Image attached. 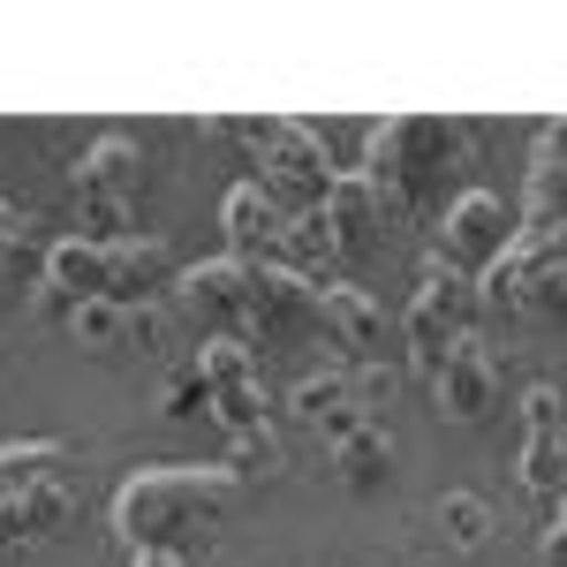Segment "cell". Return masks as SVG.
Instances as JSON below:
<instances>
[{
	"instance_id": "6da1fadb",
	"label": "cell",
	"mask_w": 567,
	"mask_h": 567,
	"mask_svg": "<svg viewBox=\"0 0 567 567\" xmlns=\"http://www.w3.org/2000/svg\"><path fill=\"white\" fill-rule=\"evenodd\" d=\"M484 144V122L470 114H386L363 136V182L379 189L386 219L432 235L446 213V175Z\"/></svg>"
},
{
	"instance_id": "7a4b0ae2",
	"label": "cell",
	"mask_w": 567,
	"mask_h": 567,
	"mask_svg": "<svg viewBox=\"0 0 567 567\" xmlns=\"http://www.w3.org/2000/svg\"><path fill=\"white\" fill-rule=\"evenodd\" d=\"M243 477L227 462H144L114 492V537L136 553H182L197 529H219Z\"/></svg>"
},
{
	"instance_id": "3957f363",
	"label": "cell",
	"mask_w": 567,
	"mask_h": 567,
	"mask_svg": "<svg viewBox=\"0 0 567 567\" xmlns=\"http://www.w3.org/2000/svg\"><path fill=\"white\" fill-rule=\"evenodd\" d=\"M235 144H250V167H258L250 182H258L288 219H318L326 213L341 167H333L318 122H296V114H235Z\"/></svg>"
},
{
	"instance_id": "277c9868",
	"label": "cell",
	"mask_w": 567,
	"mask_h": 567,
	"mask_svg": "<svg viewBox=\"0 0 567 567\" xmlns=\"http://www.w3.org/2000/svg\"><path fill=\"white\" fill-rule=\"evenodd\" d=\"M484 280L470 272H446V265H424V280H416V296L401 310V363L416 371V379H439V363L462 349V341H477V318H484Z\"/></svg>"
},
{
	"instance_id": "5b68a950",
	"label": "cell",
	"mask_w": 567,
	"mask_h": 567,
	"mask_svg": "<svg viewBox=\"0 0 567 567\" xmlns=\"http://www.w3.org/2000/svg\"><path fill=\"white\" fill-rule=\"evenodd\" d=\"M484 303L567 326V227H515L507 258L484 272Z\"/></svg>"
},
{
	"instance_id": "8992f818",
	"label": "cell",
	"mask_w": 567,
	"mask_h": 567,
	"mask_svg": "<svg viewBox=\"0 0 567 567\" xmlns=\"http://www.w3.org/2000/svg\"><path fill=\"white\" fill-rule=\"evenodd\" d=\"M167 303H175V318L197 326V341H250L258 349V265L243 258L182 265Z\"/></svg>"
},
{
	"instance_id": "52a82bcc",
	"label": "cell",
	"mask_w": 567,
	"mask_h": 567,
	"mask_svg": "<svg viewBox=\"0 0 567 567\" xmlns=\"http://www.w3.org/2000/svg\"><path fill=\"white\" fill-rule=\"evenodd\" d=\"M69 182H76V213H84L91 243L136 235L130 205H136V189H144V144H136V136H99L84 159L69 167Z\"/></svg>"
},
{
	"instance_id": "ba28073f",
	"label": "cell",
	"mask_w": 567,
	"mask_h": 567,
	"mask_svg": "<svg viewBox=\"0 0 567 567\" xmlns=\"http://www.w3.org/2000/svg\"><path fill=\"white\" fill-rule=\"evenodd\" d=\"M515 227H523V213H507V197H492V189H462V197H446V213H439V227H432V265L484 280L492 265L507 258Z\"/></svg>"
},
{
	"instance_id": "9c48e42d",
	"label": "cell",
	"mask_w": 567,
	"mask_h": 567,
	"mask_svg": "<svg viewBox=\"0 0 567 567\" xmlns=\"http://www.w3.org/2000/svg\"><path fill=\"white\" fill-rule=\"evenodd\" d=\"M189 371L205 379V393H213V424L227 439L265 432V371H258V349H250V341H197Z\"/></svg>"
},
{
	"instance_id": "30bf717a",
	"label": "cell",
	"mask_w": 567,
	"mask_h": 567,
	"mask_svg": "<svg viewBox=\"0 0 567 567\" xmlns=\"http://www.w3.org/2000/svg\"><path fill=\"white\" fill-rule=\"evenodd\" d=\"M318 333H326V349H341V363H393L401 349V326L386 318V303L349 280L318 288Z\"/></svg>"
},
{
	"instance_id": "8fae6325",
	"label": "cell",
	"mask_w": 567,
	"mask_h": 567,
	"mask_svg": "<svg viewBox=\"0 0 567 567\" xmlns=\"http://www.w3.org/2000/svg\"><path fill=\"white\" fill-rule=\"evenodd\" d=\"M523 492L560 499L567 492V393L560 386H529L523 393Z\"/></svg>"
},
{
	"instance_id": "7c38bea8",
	"label": "cell",
	"mask_w": 567,
	"mask_h": 567,
	"mask_svg": "<svg viewBox=\"0 0 567 567\" xmlns=\"http://www.w3.org/2000/svg\"><path fill=\"white\" fill-rule=\"evenodd\" d=\"M219 227H227V258L243 265H288V243H296V219L265 197L258 182H235L227 205H219Z\"/></svg>"
},
{
	"instance_id": "4fadbf2b",
	"label": "cell",
	"mask_w": 567,
	"mask_h": 567,
	"mask_svg": "<svg viewBox=\"0 0 567 567\" xmlns=\"http://www.w3.org/2000/svg\"><path fill=\"white\" fill-rule=\"evenodd\" d=\"M288 416H296L303 432H318L326 446H341V439H355L363 424H379V416L355 401V371H349V363H326V371H310L303 386L288 393Z\"/></svg>"
},
{
	"instance_id": "5bb4252c",
	"label": "cell",
	"mask_w": 567,
	"mask_h": 567,
	"mask_svg": "<svg viewBox=\"0 0 567 567\" xmlns=\"http://www.w3.org/2000/svg\"><path fill=\"white\" fill-rule=\"evenodd\" d=\"M379 227H386V205H379V189L363 182V167H341L333 197H326V213H318V235H326V250H333V258H371V250H379Z\"/></svg>"
},
{
	"instance_id": "9a60e30c",
	"label": "cell",
	"mask_w": 567,
	"mask_h": 567,
	"mask_svg": "<svg viewBox=\"0 0 567 567\" xmlns=\"http://www.w3.org/2000/svg\"><path fill=\"white\" fill-rule=\"evenodd\" d=\"M432 401H439V416H446V424H477L484 409L499 401V355L484 349V341H462V349L439 363Z\"/></svg>"
},
{
	"instance_id": "2e32d148",
	"label": "cell",
	"mask_w": 567,
	"mask_h": 567,
	"mask_svg": "<svg viewBox=\"0 0 567 567\" xmlns=\"http://www.w3.org/2000/svg\"><path fill=\"white\" fill-rule=\"evenodd\" d=\"M167 288H175V250L159 243V235H122L114 243V288H106V303H122V310H136V303H167Z\"/></svg>"
},
{
	"instance_id": "e0dca14e",
	"label": "cell",
	"mask_w": 567,
	"mask_h": 567,
	"mask_svg": "<svg viewBox=\"0 0 567 567\" xmlns=\"http://www.w3.org/2000/svg\"><path fill=\"white\" fill-rule=\"evenodd\" d=\"M523 227H567V114H560V122H545L537 144H529Z\"/></svg>"
},
{
	"instance_id": "ac0fdd59",
	"label": "cell",
	"mask_w": 567,
	"mask_h": 567,
	"mask_svg": "<svg viewBox=\"0 0 567 567\" xmlns=\"http://www.w3.org/2000/svg\"><path fill=\"white\" fill-rule=\"evenodd\" d=\"M39 484H69V446L61 439H16V446H0V499L39 492Z\"/></svg>"
},
{
	"instance_id": "d6986e66",
	"label": "cell",
	"mask_w": 567,
	"mask_h": 567,
	"mask_svg": "<svg viewBox=\"0 0 567 567\" xmlns=\"http://www.w3.org/2000/svg\"><path fill=\"white\" fill-rule=\"evenodd\" d=\"M326 454H333V477L349 484V492H379V484L393 477V439H386V424H363L355 439L326 446Z\"/></svg>"
},
{
	"instance_id": "ffe728a7",
	"label": "cell",
	"mask_w": 567,
	"mask_h": 567,
	"mask_svg": "<svg viewBox=\"0 0 567 567\" xmlns=\"http://www.w3.org/2000/svg\"><path fill=\"white\" fill-rule=\"evenodd\" d=\"M439 529H446L454 553H484L492 529H499V515H492V499H477V492H446V499H439Z\"/></svg>"
},
{
	"instance_id": "44dd1931",
	"label": "cell",
	"mask_w": 567,
	"mask_h": 567,
	"mask_svg": "<svg viewBox=\"0 0 567 567\" xmlns=\"http://www.w3.org/2000/svg\"><path fill=\"white\" fill-rule=\"evenodd\" d=\"M69 333H76V349H91V355H114V349H130V310L122 303H76L69 310Z\"/></svg>"
},
{
	"instance_id": "7402d4cb",
	"label": "cell",
	"mask_w": 567,
	"mask_h": 567,
	"mask_svg": "<svg viewBox=\"0 0 567 567\" xmlns=\"http://www.w3.org/2000/svg\"><path fill=\"white\" fill-rule=\"evenodd\" d=\"M227 470H235L243 484L280 477V470H288V454H280V432L265 424V432H250V439H227Z\"/></svg>"
},
{
	"instance_id": "603a6c76",
	"label": "cell",
	"mask_w": 567,
	"mask_h": 567,
	"mask_svg": "<svg viewBox=\"0 0 567 567\" xmlns=\"http://www.w3.org/2000/svg\"><path fill=\"white\" fill-rule=\"evenodd\" d=\"M16 272H31V250H23V219H16V205L0 197V280H16Z\"/></svg>"
},
{
	"instance_id": "cb8c5ba5",
	"label": "cell",
	"mask_w": 567,
	"mask_h": 567,
	"mask_svg": "<svg viewBox=\"0 0 567 567\" xmlns=\"http://www.w3.org/2000/svg\"><path fill=\"white\" fill-rule=\"evenodd\" d=\"M197 409L213 416V393H205V379H197V371H182L175 386H167V416H197Z\"/></svg>"
},
{
	"instance_id": "d4e9b609",
	"label": "cell",
	"mask_w": 567,
	"mask_h": 567,
	"mask_svg": "<svg viewBox=\"0 0 567 567\" xmlns=\"http://www.w3.org/2000/svg\"><path fill=\"white\" fill-rule=\"evenodd\" d=\"M537 553H545V567H567V492L553 499V529H545V545H537Z\"/></svg>"
},
{
	"instance_id": "484cf974",
	"label": "cell",
	"mask_w": 567,
	"mask_h": 567,
	"mask_svg": "<svg viewBox=\"0 0 567 567\" xmlns=\"http://www.w3.org/2000/svg\"><path fill=\"white\" fill-rule=\"evenodd\" d=\"M130 567H189V560H182V553H136Z\"/></svg>"
}]
</instances>
